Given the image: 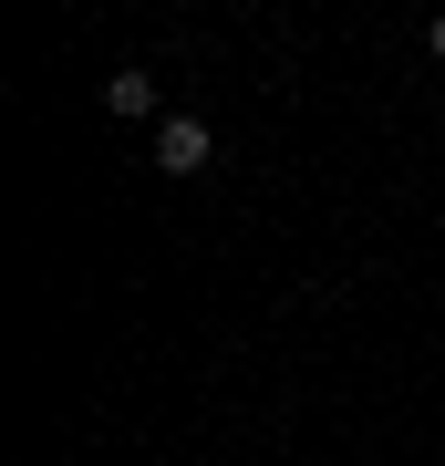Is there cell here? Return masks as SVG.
Masks as SVG:
<instances>
[{
    "label": "cell",
    "instance_id": "obj_1",
    "mask_svg": "<svg viewBox=\"0 0 445 466\" xmlns=\"http://www.w3.org/2000/svg\"><path fill=\"white\" fill-rule=\"evenodd\" d=\"M207 156H217V135L197 115H166L156 125V177H207Z\"/></svg>",
    "mask_w": 445,
    "mask_h": 466
},
{
    "label": "cell",
    "instance_id": "obj_3",
    "mask_svg": "<svg viewBox=\"0 0 445 466\" xmlns=\"http://www.w3.org/2000/svg\"><path fill=\"white\" fill-rule=\"evenodd\" d=\"M425 52H435V73H445V21H435V32H425Z\"/></svg>",
    "mask_w": 445,
    "mask_h": 466
},
{
    "label": "cell",
    "instance_id": "obj_2",
    "mask_svg": "<svg viewBox=\"0 0 445 466\" xmlns=\"http://www.w3.org/2000/svg\"><path fill=\"white\" fill-rule=\"evenodd\" d=\"M104 115H125V125H135V115H156V84H146V63H125L115 84H104Z\"/></svg>",
    "mask_w": 445,
    "mask_h": 466
}]
</instances>
